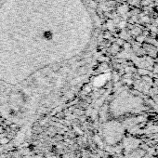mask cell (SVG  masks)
Segmentation results:
<instances>
[{
    "label": "cell",
    "mask_w": 158,
    "mask_h": 158,
    "mask_svg": "<svg viewBox=\"0 0 158 158\" xmlns=\"http://www.w3.org/2000/svg\"><path fill=\"white\" fill-rule=\"evenodd\" d=\"M94 23L83 0H0V114L19 125L53 94Z\"/></svg>",
    "instance_id": "cell-1"
},
{
    "label": "cell",
    "mask_w": 158,
    "mask_h": 158,
    "mask_svg": "<svg viewBox=\"0 0 158 158\" xmlns=\"http://www.w3.org/2000/svg\"><path fill=\"white\" fill-rule=\"evenodd\" d=\"M10 141V139L7 137V138H3L0 139V144H2V145H5V144H8L9 142Z\"/></svg>",
    "instance_id": "cell-2"
}]
</instances>
